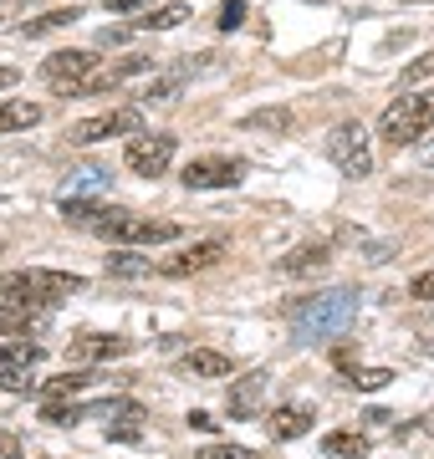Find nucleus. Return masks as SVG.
<instances>
[{"instance_id": "24", "label": "nucleus", "mask_w": 434, "mask_h": 459, "mask_svg": "<svg viewBox=\"0 0 434 459\" xmlns=\"http://www.w3.org/2000/svg\"><path fill=\"white\" fill-rule=\"evenodd\" d=\"M82 16L77 5H62V11H47V16H36V21H21V36L31 41V36H51V31H62V26H72V21Z\"/></svg>"}, {"instance_id": "20", "label": "nucleus", "mask_w": 434, "mask_h": 459, "mask_svg": "<svg viewBox=\"0 0 434 459\" xmlns=\"http://www.w3.org/2000/svg\"><path fill=\"white\" fill-rule=\"evenodd\" d=\"M322 455L333 459H368V439L358 429H333V434H322Z\"/></svg>"}, {"instance_id": "19", "label": "nucleus", "mask_w": 434, "mask_h": 459, "mask_svg": "<svg viewBox=\"0 0 434 459\" xmlns=\"http://www.w3.org/2000/svg\"><path fill=\"white\" fill-rule=\"evenodd\" d=\"M41 102H31V98H11V102H0V133H26V128H36L41 123Z\"/></svg>"}, {"instance_id": "7", "label": "nucleus", "mask_w": 434, "mask_h": 459, "mask_svg": "<svg viewBox=\"0 0 434 459\" xmlns=\"http://www.w3.org/2000/svg\"><path fill=\"white\" fill-rule=\"evenodd\" d=\"M246 179V164L230 153H200L184 164V189H235Z\"/></svg>"}, {"instance_id": "5", "label": "nucleus", "mask_w": 434, "mask_h": 459, "mask_svg": "<svg viewBox=\"0 0 434 459\" xmlns=\"http://www.w3.org/2000/svg\"><path fill=\"white\" fill-rule=\"evenodd\" d=\"M174 148H179L174 133H134L128 148H123V164L134 169L138 179H159V174H169V164H174Z\"/></svg>"}, {"instance_id": "28", "label": "nucleus", "mask_w": 434, "mask_h": 459, "mask_svg": "<svg viewBox=\"0 0 434 459\" xmlns=\"http://www.w3.org/2000/svg\"><path fill=\"white\" fill-rule=\"evenodd\" d=\"M348 383H352V388H363V394H378V388H388V383H394V373H388V368H358Z\"/></svg>"}, {"instance_id": "1", "label": "nucleus", "mask_w": 434, "mask_h": 459, "mask_svg": "<svg viewBox=\"0 0 434 459\" xmlns=\"http://www.w3.org/2000/svg\"><path fill=\"white\" fill-rule=\"evenodd\" d=\"M286 327L297 342H322V337H337L348 332V322L358 316V286H327L317 296H297L282 307Z\"/></svg>"}, {"instance_id": "33", "label": "nucleus", "mask_w": 434, "mask_h": 459, "mask_svg": "<svg viewBox=\"0 0 434 459\" xmlns=\"http://www.w3.org/2000/svg\"><path fill=\"white\" fill-rule=\"evenodd\" d=\"M102 5H108L113 16H138V11H149L153 0H102Z\"/></svg>"}, {"instance_id": "31", "label": "nucleus", "mask_w": 434, "mask_h": 459, "mask_svg": "<svg viewBox=\"0 0 434 459\" xmlns=\"http://www.w3.org/2000/svg\"><path fill=\"white\" fill-rule=\"evenodd\" d=\"M200 459H256V455L240 449V444H210V449H200Z\"/></svg>"}, {"instance_id": "2", "label": "nucleus", "mask_w": 434, "mask_h": 459, "mask_svg": "<svg viewBox=\"0 0 434 459\" xmlns=\"http://www.w3.org/2000/svg\"><path fill=\"white\" fill-rule=\"evenodd\" d=\"M430 133H434V92H399V98L378 113V138L394 143V148L419 143V138H430Z\"/></svg>"}, {"instance_id": "27", "label": "nucleus", "mask_w": 434, "mask_h": 459, "mask_svg": "<svg viewBox=\"0 0 434 459\" xmlns=\"http://www.w3.org/2000/svg\"><path fill=\"white\" fill-rule=\"evenodd\" d=\"M108 169H98V164H87V169H77L72 174V195H98V189H108Z\"/></svg>"}, {"instance_id": "4", "label": "nucleus", "mask_w": 434, "mask_h": 459, "mask_svg": "<svg viewBox=\"0 0 434 459\" xmlns=\"http://www.w3.org/2000/svg\"><path fill=\"white\" fill-rule=\"evenodd\" d=\"M98 235L102 240H113V246H164V240H179L184 225L179 220H134V214L113 210L98 225Z\"/></svg>"}, {"instance_id": "29", "label": "nucleus", "mask_w": 434, "mask_h": 459, "mask_svg": "<svg viewBox=\"0 0 434 459\" xmlns=\"http://www.w3.org/2000/svg\"><path fill=\"white\" fill-rule=\"evenodd\" d=\"M246 16H251V11H246V0H225V5H220V16H215V26H220V31H235Z\"/></svg>"}, {"instance_id": "32", "label": "nucleus", "mask_w": 434, "mask_h": 459, "mask_svg": "<svg viewBox=\"0 0 434 459\" xmlns=\"http://www.w3.org/2000/svg\"><path fill=\"white\" fill-rule=\"evenodd\" d=\"M409 296H414V301H434V271H419V276L409 281Z\"/></svg>"}, {"instance_id": "14", "label": "nucleus", "mask_w": 434, "mask_h": 459, "mask_svg": "<svg viewBox=\"0 0 434 459\" xmlns=\"http://www.w3.org/2000/svg\"><path fill=\"white\" fill-rule=\"evenodd\" d=\"M266 373H246L240 383L230 388V398H225V409H230V419H256L261 413V403H266Z\"/></svg>"}, {"instance_id": "21", "label": "nucleus", "mask_w": 434, "mask_h": 459, "mask_svg": "<svg viewBox=\"0 0 434 459\" xmlns=\"http://www.w3.org/2000/svg\"><path fill=\"white\" fill-rule=\"evenodd\" d=\"M291 108H256V113L240 117V128L246 133H291Z\"/></svg>"}, {"instance_id": "26", "label": "nucleus", "mask_w": 434, "mask_h": 459, "mask_svg": "<svg viewBox=\"0 0 434 459\" xmlns=\"http://www.w3.org/2000/svg\"><path fill=\"white\" fill-rule=\"evenodd\" d=\"M184 87V72H164V77H153L149 87H143V102H174Z\"/></svg>"}, {"instance_id": "22", "label": "nucleus", "mask_w": 434, "mask_h": 459, "mask_svg": "<svg viewBox=\"0 0 434 459\" xmlns=\"http://www.w3.org/2000/svg\"><path fill=\"white\" fill-rule=\"evenodd\" d=\"M184 21H189V5H184V0H169V5L149 11V16H138L134 31H174V26H184Z\"/></svg>"}, {"instance_id": "35", "label": "nucleus", "mask_w": 434, "mask_h": 459, "mask_svg": "<svg viewBox=\"0 0 434 459\" xmlns=\"http://www.w3.org/2000/svg\"><path fill=\"white\" fill-rule=\"evenodd\" d=\"M430 72H434V56H430V62H414V66H409V72H404V82H414V77H430Z\"/></svg>"}, {"instance_id": "34", "label": "nucleus", "mask_w": 434, "mask_h": 459, "mask_svg": "<svg viewBox=\"0 0 434 459\" xmlns=\"http://www.w3.org/2000/svg\"><path fill=\"white\" fill-rule=\"evenodd\" d=\"M0 455H5V459L21 455V439H16V434H0Z\"/></svg>"}, {"instance_id": "39", "label": "nucleus", "mask_w": 434, "mask_h": 459, "mask_svg": "<svg viewBox=\"0 0 434 459\" xmlns=\"http://www.w3.org/2000/svg\"><path fill=\"white\" fill-rule=\"evenodd\" d=\"M430 434H434V413H430Z\"/></svg>"}, {"instance_id": "3", "label": "nucleus", "mask_w": 434, "mask_h": 459, "mask_svg": "<svg viewBox=\"0 0 434 459\" xmlns=\"http://www.w3.org/2000/svg\"><path fill=\"white\" fill-rule=\"evenodd\" d=\"M322 153L333 159V169L343 179H368V174H373V138H368V128L358 117L333 123L327 138H322Z\"/></svg>"}, {"instance_id": "16", "label": "nucleus", "mask_w": 434, "mask_h": 459, "mask_svg": "<svg viewBox=\"0 0 434 459\" xmlns=\"http://www.w3.org/2000/svg\"><path fill=\"white\" fill-rule=\"evenodd\" d=\"M327 255H333L327 240H307V246H297V250H286L282 255V276H312V271L327 265Z\"/></svg>"}, {"instance_id": "11", "label": "nucleus", "mask_w": 434, "mask_h": 459, "mask_svg": "<svg viewBox=\"0 0 434 459\" xmlns=\"http://www.w3.org/2000/svg\"><path fill=\"white\" fill-rule=\"evenodd\" d=\"M102 56H92V51H51L47 62H41V77H47V87H56V92H67L72 98V87L82 82L87 72H92V66H98Z\"/></svg>"}, {"instance_id": "17", "label": "nucleus", "mask_w": 434, "mask_h": 459, "mask_svg": "<svg viewBox=\"0 0 434 459\" xmlns=\"http://www.w3.org/2000/svg\"><path fill=\"white\" fill-rule=\"evenodd\" d=\"M72 352H77L82 362H113V358H128L134 342H128V337H108V332H92V337H82V342H72Z\"/></svg>"}, {"instance_id": "18", "label": "nucleus", "mask_w": 434, "mask_h": 459, "mask_svg": "<svg viewBox=\"0 0 434 459\" xmlns=\"http://www.w3.org/2000/svg\"><path fill=\"white\" fill-rule=\"evenodd\" d=\"M179 368L184 373H195V377H230L235 373V362L225 358V352H215V347H195V352H184Z\"/></svg>"}, {"instance_id": "38", "label": "nucleus", "mask_w": 434, "mask_h": 459, "mask_svg": "<svg viewBox=\"0 0 434 459\" xmlns=\"http://www.w3.org/2000/svg\"><path fill=\"white\" fill-rule=\"evenodd\" d=\"M419 164L434 169V138H430V143H419Z\"/></svg>"}, {"instance_id": "9", "label": "nucleus", "mask_w": 434, "mask_h": 459, "mask_svg": "<svg viewBox=\"0 0 434 459\" xmlns=\"http://www.w3.org/2000/svg\"><path fill=\"white\" fill-rule=\"evenodd\" d=\"M11 286H21L26 296H36L41 307H51V301H62V296L82 291V276H72V271H11Z\"/></svg>"}, {"instance_id": "8", "label": "nucleus", "mask_w": 434, "mask_h": 459, "mask_svg": "<svg viewBox=\"0 0 434 459\" xmlns=\"http://www.w3.org/2000/svg\"><path fill=\"white\" fill-rule=\"evenodd\" d=\"M138 72H153V56H117V62H98L82 82L72 87V98H92V92H113V87L134 82Z\"/></svg>"}, {"instance_id": "36", "label": "nucleus", "mask_w": 434, "mask_h": 459, "mask_svg": "<svg viewBox=\"0 0 434 459\" xmlns=\"http://www.w3.org/2000/svg\"><path fill=\"white\" fill-rule=\"evenodd\" d=\"M16 82H21L16 66H0V92H5V87H16Z\"/></svg>"}, {"instance_id": "37", "label": "nucleus", "mask_w": 434, "mask_h": 459, "mask_svg": "<svg viewBox=\"0 0 434 459\" xmlns=\"http://www.w3.org/2000/svg\"><path fill=\"white\" fill-rule=\"evenodd\" d=\"M333 362H337V368H352V347H348V342L333 347Z\"/></svg>"}, {"instance_id": "30", "label": "nucleus", "mask_w": 434, "mask_h": 459, "mask_svg": "<svg viewBox=\"0 0 434 459\" xmlns=\"http://www.w3.org/2000/svg\"><path fill=\"white\" fill-rule=\"evenodd\" d=\"M108 271H117V276H143V271H153V265H143L138 255H128V250H117L113 261H108Z\"/></svg>"}, {"instance_id": "15", "label": "nucleus", "mask_w": 434, "mask_h": 459, "mask_svg": "<svg viewBox=\"0 0 434 459\" xmlns=\"http://www.w3.org/2000/svg\"><path fill=\"white\" fill-rule=\"evenodd\" d=\"M312 424H317V409H312V403H282V409L266 419L271 439H282V444H286V439H301Z\"/></svg>"}, {"instance_id": "12", "label": "nucleus", "mask_w": 434, "mask_h": 459, "mask_svg": "<svg viewBox=\"0 0 434 459\" xmlns=\"http://www.w3.org/2000/svg\"><path fill=\"white\" fill-rule=\"evenodd\" d=\"M41 322H47V307L5 281V286H0V332H31V327H41Z\"/></svg>"}, {"instance_id": "6", "label": "nucleus", "mask_w": 434, "mask_h": 459, "mask_svg": "<svg viewBox=\"0 0 434 459\" xmlns=\"http://www.w3.org/2000/svg\"><path fill=\"white\" fill-rule=\"evenodd\" d=\"M143 133V113L138 108H113V113H98V117H82L67 128V143L87 148V143H102V138H134Z\"/></svg>"}, {"instance_id": "25", "label": "nucleus", "mask_w": 434, "mask_h": 459, "mask_svg": "<svg viewBox=\"0 0 434 459\" xmlns=\"http://www.w3.org/2000/svg\"><path fill=\"white\" fill-rule=\"evenodd\" d=\"M92 383H98V373H56L41 388H47V398H72V394H87Z\"/></svg>"}, {"instance_id": "10", "label": "nucleus", "mask_w": 434, "mask_h": 459, "mask_svg": "<svg viewBox=\"0 0 434 459\" xmlns=\"http://www.w3.org/2000/svg\"><path fill=\"white\" fill-rule=\"evenodd\" d=\"M41 358H47V352H41L36 342H5V347H0V388H11V394L31 388Z\"/></svg>"}, {"instance_id": "13", "label": "nucleus", "mask_w": 434, "mask_h": 459, "mask_svg": "<svg viewBox=\"0 0 434 459\" xmlns=\"http://www.w3.org/2000/svg\"><path fill=\"white\" fill-rule=\"evenodd\" d=\"M225 261V246L220 240H200V246L179 250V255H169V261H159V271L164 276H195V271H210V265Z\"/></svg>"}, {"instance_id": "23", "label": "nucleus", "mask_w": 434, "mask_h": 459, "mask_svg": "<svg viewBox=\"0 0 434 459\" xmlns=\"http://www.w3.org/2000/svg\"><path fill=\"white\" fill-rule=\"evenodd\" d=\"M108 214H113V210H102V204H92V199H82V195H67V199H62V220H67V225L98 230Z\"/></svg>"}]
</instances>
